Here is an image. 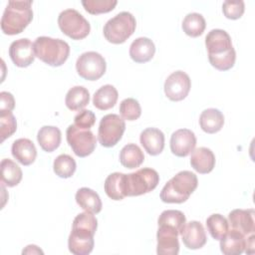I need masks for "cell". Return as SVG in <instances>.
<instances>
[{
    "label": "cell",
    "instance_id": "ab89813d",
    "mask_svg": "<svg viewBox=\"0 0 255 255\" xmlns=\"http://www.w3.org/2000/svg\"><path fill=\"white\" fill-rule=\"evenodd\" d=\"M15 108V100L11 93H0V112H12Z\"/></svg>",
    "mask_w": 255,
    "mask_h": 255
},
{
    "label": "cell",
    "instance_id": "30bf717a",
    "mask_svg": "<svg viewBox=\"0 0 255 255\" xmlns=\"http://www.w3.org/2000/svg\"><path fill=\"white\" fill-rule=\"evenodd\" d=\"M107 64L104 57L95 51L85 52L76 62L78 75L88 81H97L106 73Z\"/></svg>",
    "mask_w": 255,
    "mask_h": 255
},
{
    "label": "cell",
    "instance_id": "60d3db41",
    "mask_svg": "<svg viewBox=\"0 0 255 255\" xmlns=\"http://www.w3.org/2000/svg\"><path fill=\"white\" fill-rule=\"evenodd\" d=\"M245 252L252 254L254 252V233L250 234L248 238H246V247Z\"/></svg>",
    "mask_w": 255,
    "mask_h": 255
},
{
    "label": "cell",
    "instance_id": "1f68e13d",
    "mask_svg": "<svg viewBox=\"0 0 255 255\" xmlns=\"http://www.w3.org/2000/svg\"><path fill=\"white\" fill-rule=\"evenodd\" d=\"M206 227L211 237L215 240H220L229 230L228 220L221 214H211L206 219Z\"/></svg>",
    "mask_w": 255,
    "mask_h": 255
},
{
    "label": "cell",
    "instance_id": "484cf974",
    "mask_svg": "<svg viewBox=\"0 0 255 255\" xmlns=\"http://www.w3.org/2000/svg\"><path fill=\"white\" fill-rule=\"evenodd\" d=\"M118 98L119 94L117 89L112 85H105L94 94L93 104L97 109L107 111L117 104Z\"/></svg>",
    "mask_w": 255,
    "mask_h": 255
},
{
    "label": "cell",
    "instance_id": "f546056e",
    "mask_svg": "<svg viewBox=\"0 0 255 255\" xmlns=\"http://www.w3.org/2000/svg\"><path fill=\"white\" fill-rule=\"evenodd\" d=\"M144 160V154L138 145L128 143L125 145L120 152V161L127 168L138 167Z\"/></svg>",
    "mask_w": 255,
    "mask_h": 255
},
{
    "label": "cell",
    "instance_id": "ba28073f",
    "mask_svg": "<svg viewBox=\"0 0 255 255\" xmlns=\"http://www.w3.org/2000/svg\"><path fill=\"white\" fill-rule=\"evenodd\" d=\"M58 25L61 31L73 40H82L91 31L88 20L75 9L62 11L58 17Z\"/></svg>",
    "mask_w": 255,
    "mask_h": 255
},
{
    "label": "cell",
    "instance_id": "7a4b0ae2",
    "mask_svg": "<svg viewBox=\"0 0 255 255\" xmlns=\"http://www.w3.org/2000/svg\"><path fill=\"white\" fill-rule=\"evenodd\" d=\"M205 46L208 60L215 69L227 71L231 69L236 60V53L232 46L231 37L222 29H213L205 37Z\"/></svg>",
    "mask_w": 255,
    "mask_h": 255
},
{
    "label": "cell",
    "instance_id": "8d00e7d4",
    "mask_svg": "<svg viewBox=\"0 0 255 255\" xmlns=\"http://www.w3.org/2000/svg\"><path fill=\"white\" fill-rule=\"evenodd\" d=\"M0 128L1 141L10 137L17 129V122L12 112H0Z\"/></svg>",
    "mask_w": 255,
    "mask_h": 255
},
{
    "label": "cell",
    "instance_id": "4fadbf2b",
    "mask_svg": "<svg viewBox=\"0 0 255 255\" xmlns=\"http://www.w3.org/2000/svg\"><path fill=\"white\" fill-rule=\"evenodd\" d=\"M178 235L179 232L174 228L159 225L156 233V253L158 255H177L179 252Z\"/></svg>",
    "mask_w": 255,
    "mask_h": 255
},
{
    "label": "cell",
    "instance_id": "e575fe53",
    "mask_svg": "<svg viewBox=\"0 0 255 255\" xmlns=\"http://www.w3.org/2000/svg\"><path fill=\"white\" fill-rule=\"evenodd\" d=\"M118 1L116 0H83L82 5L90 14L97 15L108 13L115 9Z\"/></svg>",
    "mask_w": 255,
    "mask_h": 255
},
{
    "label": "cell",
    "instance_id": "83f0119b",
    "mask_svg": "<svg viewBox=\"0 0 255 255\" xmlns=\"http://www.w3.org/2000/svg\"><path fill=\"white\" fill-rule=\"evenodd\" d=\"M90 102L89 91L82 86H75L71 88L65 98V104L71 111L83 110Z\"/></svg>",
    "mask_w": 255,
    "mask_h": 255
},
{
    "label": "cell",
    "instance_id": "d6986e66",
    "mask_svg": "<svg viewBox=\"0 0 255 255\" xmlns=\"http://www.w3.org/2000/svg\"><path fill=\"white\" fill-rule=\"evenodd\" d=\"M13 157L23 165L32 164L37 156V149L35 144L29 138L16 139L11 147Z\"/></svg>",
    "mask_w": 255,
    "mask_h": 255
},
{
    "label": "cell",
    "instance_id": "52a82bcc",
    "mask_svg": "<svg viewBox=\"0 0 255 255\" xmlns=\"http://www.w3.org/2000/svg\"><path fill=\"white\" fill-rule=\"evenodd\" d=\"M159 182L156 170L144 167L134 172L126 174L125 191L126 196H138L153 190Z\"/></svg>",
    "mask_w": 255,
    "mask_h": 255
},
{
    "label": "cell",
    "instance_id": "74e56055",
    "mask_svg": "<svg viewBox=\"0 0 255 255\" xmlns=\"http://www.w3.org/2000/svg\"><path fill=\"white\" fill-rule=\"evenodd\" d=\"M245 10V4L242 0H226L223 2L222 11L226 18L231 20L239 19Z\"/></svg>",
    "mask_w": 255,
    "mask_h": 255
},
{
    "label": "cell",
    "instance_id": "836d02e7",
    "mask_svg": "<svg viewBox=\"0 0 255 255\" xmlns=\"http://www.w3.org/2000/svg\"><path fill=\"white\" fill-rule=\"evenodd\" d=\"M76 161L69 154H60L58 155L53 164V169L56 175L62 178L71 177L76 171Z\"/></svg>",
    "mask_w": 255,
    "mask_h": 255
},
{
    "label": "cell",
    "instance_id": "9c48e42d",
    "mask_svg": "<svg viewBox=\"0 0 255 255\" xmlns=\"http://www.w3.org/2000/svg\"><path fill=\"white\" fill-rule=\"evenodd\" d=\"M126 129L125 121L116 114H109L102 118L99 129V142L105 147L115 146L122 138Z\"/></svg>",
    "mask_w": 255,
    "mask_h": 255
},
{
    "label": "cell",
    "instance_id": "6da1fadb",
    "mask_svg": "<svg viewBox=\"0 0 255 255\" xmlns=\"http://www.w3.org/2000/svg\"><path fill=\"white\" fill-rule=\"evenodd\" d=\"M98 228V220L93 213L85 211L78 214L68 239V247L75 255H88L94 248V236Z\"/></svg>",
    "mask_w": 255,
    "mask_h": 255
},
{
    "label": "cell",
    "instance_id": "603a6c76",
    "mask_svg": "<svg viewBox=\"0 0 255 255\" xmlns=\"http://www.w3.org/2000/svg\"><path fill=\"white\" fill-rule=\"evenodd\" d=\"M75 198L79 206L85 211L97 214L102 210V200L99 194L91 188L82 187L78 189Z\"/></svg>",
    "mask_w": 255,
    "mask_h": 255
},
{
    "label": "cell",
    "instance_id": "f35d334b",
    "mask_svg": "<svg viewBox=\"0 0 255 255\" xmlns=\"http://www.w3.org/2000/svg\"><path fill=\"white\" fill-rule=\"evenodd\" d=\"M96 123V116L90 110L81 111L74 119V125L78 128L90 129Z\"/></svg>",
    "mask_w": 255,
    "mask_h": 255
},
{
    "label": "cell",
    "instance_id": "d4e9b609",
    "mask_svg": "<svg viewBox=\"0 0 255 255\" xmlns=\"http://www.w3.org/2000/svg\"><path fill=\"white\" fill-rule=\"evenodd\" d=\"M199 125L203 131L215 133L219 131L224 125V116L217 109H206L199 117Z\"/></svg>",
    "mask_w": 255,
    "mask_h": 255
},
{
    "label": "cell",
    "instance_id": "ffe728a7",
    "mask_svg": "<svg viewBox=\"0 0 255 255\" xmlns=\"http://www.w3.org/2000/svg\"><path fill=\"white\" fill-rule=\"evenodd\" d=\"M190 164L193 169L201 174L212 171L215 165V155L211 149L201 146L192 150Z\"/></svg>",
    "mask_w": 255,
    "mask_h": 255
},
{
    "label": "cell",
    "instance_id": "4316f807",
    "mask_svg": "<svg viewBox=\"0 0 255 255\" xmlns=\"http://www.w3.org/2000/svg\"><path fill=\"white\" fill-rule=\"evenodd\" d=\"M125 173L114 172L111 173L105 180V191L107 195L113 200H122L126 197L125 191Z\"/></svg>",
    "mask_w": 255,
    "mask_h": 255
},
{
    "label": "cell",
    "instance_id": "2e32d148",
    "mask_svg": "<svg viewBox=\"0 0 255 255\" xmlns=\"http://www.w3.org/2000/svg\"><path fill=\"white\" fill-rule=\"evenodd\" d=\"M180 235L185 247L192 250L203 247L207 240L203 225L196 220L185 223L180 231Z\"/></svg>",
    "mask_w": 255,
    "mask_h": 255
},
{
    "label": "cell",
    "instance_id": "5b68a950",
    "mask_svg": "<svg viewBox=\"0 0 255 255\" xmlns=\"http://www.w3.org/2000/svg\"><path fill=\"white\" fill-rule=\"evenodd\" d=\"M33 47L35 56L52 67L62 66L70 55L69 44L61 39L41 36L36 38Z\"/></svg>",
    "mask_w": 255,
    "mask_h": 255
},
{
    "label": "cell",
    "instance_id": "d6a6232c",
    "mask_svg": "<svg viewBox=\"0 0 255 255\" xmlns=\"http://www.w3.org/2000/svg\"><path fill=\"white\" fill-rule=\"evenodd\" d=\"M185 223H186V217L183 214V212H181L180 210H174V209H168V210L162 211L157 220L158 226L166 225V226L172 227L175 230H177L179 234Z\"/></svg>",
    "mask_w": 255,
    "mask_h": 255
},
{
    "label": "cell",
    "instance_id": "b9f144b4",
    "mask_svg": "<svg viewBox=\"0 0 255 255\" xmlns=\"http://www.w3.org/2000/svg\"><path fill=\"white\" fill-rule=\"evenodd\" d=\"M23 254H33V253H41V254H43V251L41 250V249H39L38 248V246H36V245H28L24 250H23V252H22Z\"/></svg>",
    "mask_w": 255,
    "mask_h": 255
},
{
    "label": "cell",
    "instance_id": "7402d4cb",
    "mask_svg": "<svg viewBox=\"0 0 255 255\" xmlns=\"http://www.w3.org/2000/svg\"><path fill=\"white\" fill-rule=\"evenodd\" d=\"M155 53L153 42L146 37L136 38L129 47V56L135 63H146L152 59Z\"/></svg>",
    "mask_w": 255,
    "mask_h": 255
},
{
    "label": "cell",
    "instance_id": "ac0fdd59",
    "mask_svg": "<svg viewBox=\"0 0 255 255\" xmlns=\"http://www.w3.org/2000/svg\"><path fill=\"white\" fill-rule=\"evenodd\" d=\"M139 141L148 154L157 155L163 150L164 134L158 128H147L141 131Z\"/></svg>",
    "mask_w": 255,
    "mask_h": 255
},
{
    "label": "cell",
    "instance_id": "cb8c5ba5",
    "mask_svg": "<svg viewBox=\"0 0 255 255\" xmlns=\"http://www.w3.org/2000/svg\"><path fill=\"white\" fill-rule=\"evenodd\" d=\"M61 130L57 127L44 126L37 134V140L43 150L52 152L57 149L61 143Z\"/></svg>",
    "mask_w": 255,
    "mask_h": 255
},
{
    "label": "cell",
    "instance_id": "d590c367",
    "mask_svg": "<svg viewBox=\"0 0 255 255\" xmlns=\"http://www.w3.org/2000/svg\"><path fill=\"white\" fill-rule=\"evenodd\" d=\"M120 113L124 120L135 121L141 115V108L135 99L128 98L122 101L120 105Z\"/></svg>",
    "mask_w": 255,
    "mask_h": 255
},
{
    "label": "cell",
    "instance_id": "f1b7e54d",
    "mask_svg": "<svg viewBox=\"0 0 255 255\" xmlns=\"http://www.w3.org/2000/svg\"><path fill=\"white\" fill-rule=\"evenodd\" d=\"M1 183L8 187H13L20 183L23 173L22 169L16 162L9 158H4L1 161Z\"/></svg>",
    "mask_w": 255,
    "mask_h": 255
},
{
    "label": "cell",
    "instance_id": "5bb4252c",
    "mask_svg": "<svg viewBox=\"0 0 255 255\" xmlns=\"http://www.w3.org/2000/svg\"><path fill=\"white\" fill-rule=\"evenodd\" d=\"M9 56L12 62L20 68L30 66L36 57L33 44L27 38L18 39L12 42L9 47Z\"/></svg>",
    "mask_w": 255,
    "mask_h": 255
},
{
    "label": "cell",
    "instance_id": "277c9868",
    "mask_svg": "<svg viewBox=\"0 0 255 255\" xmlns=\"http://www.w3.org/2000/svg\"><path fill=\"white\" fill-rule=\"evenodd\" d=\"M198 185L197 176L189 171L182 170L170 178L160 192V199L165 203H182Z\"/></svg>",
    "mask_w": 255,
    "mask_h": 255
},
{
    "label": "cell",
    "instance_id": "e0dca14e",
    "mask_svg": "<svg viewBox=\"0 0 255 255\" xmlns=\"http://www.w3.org/2000/svg\"><path fill=\"white\" fill-rule=\"evenodd\" d=\"M254 214L253 209H234L228 214V224L231 229L248 236L255 231Z\"/></svg>",
    "mask_w": 255,
    "mask_h": 255
},
{
    "label": "cell",
    "instance_id": "7c38bea8",
    "mask_svg": "<svg viewBox=\"0 0 255 255\" xmlns=\"http://www.w3.org/2000/svg\"><path fill=\"white\" fill-rule=\"evenodd\" d=\"M190 78L182 71L173 72L164 82L165 96L173 102H179L185 99L190 91Z\"/></svg>",
    "mask_w": 255,
    "mask_h": 255
},
{
    "label": "cell",
    "instance_id": "44dd1931",
    "mask_svg": "<svg viewBox=\"0 0 255 255\" xmlns=\"http://www.w3.org/2000/svg\"><path fill=\"white\" fill-rule=\"evenodd\" d=\"M246 236L237 230L230 229L220 239V250L225 255H240L245 251Z\"/></svg>",
    "mask_w": 255,
    "mask_h": 255
},
{
    "label": "cell",
    "instance_id": "8992f818",
    "mask_svg": "<svg viewBox=\"0 0 255 255\" xmlns=\"http://www.w3.org/2000/svg\"><path fill=\"white\" fill-rule=\"evenodd\" d=\"M136 21L131 13L123 11L111 18L104 26L105 38L113 44L126 42L135 31Z\"/></svg>",
    "mask_w": 255,
    "mask_h": 255
},
{
    "label": "cell",
    "instance_id": "3957f363",
    "mask_svg": "<svg viewBox=\"0 0 255 255\" xmlns=\"http://www.w3.org/2000/svg\"><path fill=\"white\" fill-rule=\"evenodd\" d=\"M32 1H8L1 18V30L6 35H17L24 31L33 19Z\"/></svg>",
    "mask_w": 255,
    "mask_h": 255
},
{
    "label": "cell",
    "instance_id": "4dcf8cb0",
    "mask_svg": "<svg viewBox=\"0 0 255 255\" xmlns=\"http://www.w3.org/2000/svg\"><path fill=\"white\" fill-rule=\"evenodd\" d=\"M206 27L204 17L199 13H189L182 21L183 32L190 37H198L202 35Z\"/></svg>",
    "mask_w": 255,
    "mask_h": 255
},
{
    "label": "cell",
    "instance_id": "9a60e30c",
    "mask_svg": "<svg viewBox=\"0 0 255 255\" xmlns=\"http://www.w3.org/2000/svg\"><path fill=\"white\" fill-rule=\"evenodd\" d=\"M196 145V136L188 128H179L175 130L170 137V150L179 157L187 156Z\"/></svg>",
    "mask_w": 255,
    "mask_h": 255
},
{
    "label": "cell",
    "instance_id": "8fae6325",
    "mask_svg": "<svg viewBox=\"0 0 255 255\" xmlns=\"http://www.w3.org/2000/svg\"><path fill=\"white\" fill-rule=\"evenodd\" d=\"M66 137L74 153L79 157L90 155L96 148L97 138L91 129H85L70 125L66 130Z\"/></svg>",
    "mask_w": 255,
    "mask_h": 255
}]
</instances>
